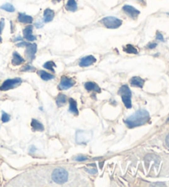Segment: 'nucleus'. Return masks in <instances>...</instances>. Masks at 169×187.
Returning a JSON list of instances; mask_svg holds the SVG:
<instances>
[{"instance_id":"f257e3e1","label":"nucleus","mask_w":169,"mask_h":187,"mask_svg":"<svg viewBox=\"0 0 169 187\" xmlns=\"http://www.w3.org/2000/svg\"><path fill=\"white\" fill-rule=\"evenodd\" d=\"M149 113L146 110L141 109V110L135 111L134 114H132L127 119H126L124 120V123L129 128H135V127L145 124L146 123L149 121Z\"/></svg>"},{"instance_id":"f03ea898","label":"nucleus","mask_w":169,"mask_h":187,"mask_svg":"<svg viewBox=\"0 0 169 187\" xmlns=\"http://www.w3.org/2000/svg\"><path fill=\"white\" fill-rule=\"evenodd\" d=\"M118 93L121 96V100L123 102L125 107L127 109H130L132 107V102H131V91H130V87L127 85H123L120 87Z\"/></svg>"},{"instance_id":"7ed1b4c3","label":"nucleus","mask_w":169,"mask_h":187,"mask_svg":"<svg viewBox=\"0 0 169 187\" xmlns=\"http://www.w3.org/2000/svg\"><path fill=\"white\" fill-rule=\"evenodd\" d=\"M52 180L58 184H64L67 182L69 174L66 170L63 168H57L52 172Z\"/></svg>"},{"instance_id":"20e7f679","label":"nucleus","mask_w":169,"mask_h":187,"mask_svg":"<svg viewBox=\"0 0 169 187\" xmlns=\"http://www.w3.org/2000/svg\"><path fill=\"white\" fill-rule=\"evenodd\" d=\"M100 22L102 25H104L106 28L109 29H116L119 28L122 25V21L119 18H115V17H106L102 18Z\"/></svg>"},{"instance_id":"39448f33","label":"nucleus","mask_w":169,"mask_h":187,"mask_svg":"<svg viewBox=\"0 0 169 187\" xmlns=\"http://www.w3.org/2000/svg\"><path fill=\"white\" fill-rule=\"evenodd\" d=\"M93 137V132L90 130H78L75 134L76 143L78 144H87Z\"/></svg>"},{"instance_id":"423d86ee","label":"nucleus","mask_w":169,"mask_h":187,"mask_svg":"<svg viewBox=\"0 0 169 187\" xmlns=\"http://www.w3.org/2000/svg\"><path fill=\"white\" fill-rule=\"evenodd\" d=\"M22 79L20 78H16L13 79H7L5 80L0 87V91H8V90L13 89L17 86H19L22 83Z\"/></svg>"},{"instance_id":"0eeeda50","label":"nucleus","mask_w":169,"mask_h":187,"mask_svg":"<svg viewBox=\"0 0 169 187\" xmlns=\"http://www.w3.org/2000/svg\"><path fill=\"white\" fill-rule=\"evenodd\" d=\"M26 50H25V55L27 58V59L30 61H32L35 59L36 54L37 51V44H30L29 43L26 46Z\"/></svg>"},{"instance_id":"6e6552de","label":"nucleus","mask_w":169,"mask_h":187,"mask_svg":"<svg viewBox=\"0 0 169 187\" xmlns=\"http://www.w3.org/2000/svg\"><path fill=\"white\" fill-rule=\"evenodd\" d=\"M75 84V81L73 79L68 78L66 76H62L60 83L59 84V90H67L73 87Z\"/></svg>"},{"instance_id":"1a4fd4ad","label":"nucleus","mask_w":169,"mask_h":187,"mask_svg":"<svg viewBox=\"0 0 169 187\" xmlns=\"http://www.w3.org/2000/svg\"><path fill=\"white\" fill-rule=\"evenodd\" d=\"M122 10L132 19H136L138 18V16L139 15V13H140L139 10H137L135 8H134L133 6H130V5H125V6H123Z\"/></svg>"},{"instance_id":"9d476101","label":"nucleus","mask_w":169,"mask_h":187,"mask_svg":"<svg viewBox=\"0 0 169 187\" xmlns=\"http://www.w3.org/2000/svg\"><path fill=\"white\" fill-rule=\"evenodd\" d=\"M33 31V26L31 25L26 26L23 30V36L24 38L27 40L28 41H34L37 40V37L32 34Z\"/></svg>"},{"instance_id":"9b49d317","label":"nucleus","mask_w":169,"mask_h":187,"mask_svg":"<svg viewBox=\"0 0 169 187\" xmlns=\"http://www.w3.org/2000/svg\"><path fill=\"white\" fill-rule=\"evenodd\" d=\"M97 59L93 55H88V56L83 57L79 61V66L80 67H87L90 66L92 64H93L94 63H96Z\"/></svg>"},{"instance_id":"f8f14e48","label":"nucleus","mask_w":169,"mask_h":187,"mask_svg":"<svg viewBox=\"0 0 169 187\" xmlns=\"http://www.w3.org/2000/svg\"><path fill=\"white\" fill-rule=\"evenodd\" d=\"M18 22H21V23H26V24H31V22H33V18L31 16L26 15L25 13H20L18 14Z\"/></svg>"},{"instance_id":"ddd939ff","label":"nucleus","mask_w":169,"mask_h":187,"mask_svg":"<svg viewBox=\"0 0 169 187\" xmlns=\"http://www.w3.org/2000/svg\"><path fill=\"white\" fill-rule=\"evenodd\" d=\"M54 12L50 8H46L44 11V19L43 22L48 23V22H51L54 19Z\"/></svg>"},{"instance_id":"4468645a","label":"nucleus","mask_w":169,"mask_h":187,"mask_svg":"<svg viewBox=\"0 0 169 187\" xmlns=\"http://www.w3.org/2000/svg\"><path fill=\"white\" fill-rule=\"evenodd\" d=\"M130 84L133 87H144V80L143 79H141L139 77H133L132 79H130Z\"/></svg>"},{"instance_id":"2eb2a0df","label":"nucleus","mask_w":169,"mask_h":187,"mask_svg":"<svg viewBox=\"0 0 169 187\" xmlns=\"http://www.w3.org/2000/svg\"><path fill=\"white\" fill-rule=\"evenodd\" d=\"M24 62H25V59L18 52H13L12 64H13V65H19L21 63H24Z\"/></svg>"},{"instance_id":"dca6fc26","label":"nucleus","mask_w":169,"mask_h":187,"mask_svg":"<svg viewBox=\"0 0 169 187\" xmlns=\"http://www.w3.org/2000/svg\"><path fill=\"white\" fill-rule=\"evenodd\" d=\"M31 126L33 131H43L45 129L43 124L37 120H35V119H32V120H31Z\"/></svg>"},{"instance_id":"f3484780","label":"nucleus","mask_w":169,"mask_h":187,"mask_svg":"<svg viewBox=\"0 0 169 187\" xmlns=\"http://www.w3.org/2000/svg\"><path fill=\"white\" fill-rule=\"evenodd\" d=\"M84 87L87 91H95L97 92H101V88L97 83L93 82H87L84 84Z\"/></svg>"},{"instance_id":"a211bd4d","label":"nucleus","mask_w":169,"mask_h":187,"mask_svg":"<svg viewBox=\"0 0 169 187\" xmlns=\"http://www.w3.org/2000/svg\"><path fill=\"white\" fill-rule=\"evenodd\" d=\"M70 109H69V111H70V113H73L74 115H78V107H77V102H76V101L74 100V98H70Z\"/></svg>"},{"instance_id":"6ab92c4d","label":"nucleus","mask_w":169,"mask_h":187,"mask_svg":"<svg viewBox=\"0 0 169 187\" xmlns=\"http://www.w3.org/2000/svg\"><path fill=\"white\" fill-rule=\"evenodd\" d=\"M65 8L67 11L70 12H76L78 10V5H77V2L76 0H68Z\"/></svg>"},{"instance_id":"aec40b11","label":"nucleus","mask_w":169,"mask_h":187,"mask_svg":"<svg viewBox=\"0 0 169 187\" xmlns=\"http://www.w3.org/2000/svg\"><path fill=\"white\" fill-rule=\"evenodd\" d=\"M38 74H39L40 77H41L42 80L49 81L54 79V75H52L51 74H49V73L46 72V71H43V70H40V71H38Z\"/></svg>"},{"instance_id":"412c9836","label":"nucleus","mask_w":169,"mask_h":187,"mask_svg":"<svg viewBox=\"0 0 169 187\" xmlns=\"http://www.w3.org/2000/svg\"><path fill=\"white\" fill-rule=\"evenodd\" d=\"M66 96H65V94L63 93H59L57 96L56 99V105L58 107H63L64 105L66 103Z\"/></svg>"},{"instance_id":"4be33fe9","label":"nucleus","mask_w":169,"mask_h":187,"mask_svg":"<svg viewBox=\"0 0 169 187\" xmlns=\"http://www.w3.org/2000/svg\"><path fill=\"white\" fill-rule=\"evenodd\" d=\"M123 50L125 52L128 53V54H138V50L134 46L130 45V44L123 47Z\"/></svg>"},{"instance_id":"5701e85b","label":"nucleus","mask_w":169,"mask_h":187,"mask_svg":"<svg viewBox=\"0 0 169 187\" xmlns=\"http://www.w3.org/2000/svg\"><path fill=\"white\" fill-rule=\"evenodd\" d=\"M43 67L45 68V69H46L50 70L51 72L54 73L55 72V71H54V68L56 67V64H55L54 62H53V61H47L46 63H44Z\"/></svg>"},{"instance_id":"b1692460","label":"nucleus","mask_w":169,"mask_h":187,"mask_svg":"<svg viewBox=\"0 0 169 187\" xmlns=\"http://www.w3.org/2000/svg\"><path fill=\"white\" fill-rule=\"evenodd\" d=\"M0 8L6 12H8V13H13V12L15 11V8L11 3H5V4L0 7Z\"/></svg>"},{"instance_id":"393cba45","label":"nucleus","mask_w":169,"mask_h":187,"mask_svg":"<svg viewBox=\"0 0 169 187\" xmlns=\"http://www.w3.org/2000/svg\"><path fill=\"white\" fill-rule=\"evenodd\" d=\"M21 71H22V72H35L36 68L31 66V64H26V65H24L23 67H22Z\"/></svg>"},{"instance_id":"a878e982","label":"nucleus","mask_w":169,"mask_h":187,"mask_svg":"<svg viewBox=\"0 0 169 187\" xmlns=\"http://www.w3.org/2000/svg\"><path fill=\"white\" fill-rule=\"evenodd\" d=\"M3 123H7L10 120V115L8 113L4 112V111H2V118H1Z\"/></svg>"},{"instance_id":"bb28decb","label":"nucleus","mask_w":169,"mask_h":187,"mask_svg":"<svg viewBox=\"0 0 169 187\" xmlns=\"http://www.w3.org/2000/svg\"><path fill=\"white\" fill-rule=\"evenodd\" d=\"M85 171L92 175L97 174V172H98V170L95 169V168H85Z\"/></svg>"},{"instance_id":"cd10ccee","label":"nucleus","mask_w":169,"mask_h":187,"mask_svg":"<svg viewBox=\"0 0 169 187\" xmlns=\"http://www.w3.org/2000/svg\"><path fill=\"white\" fill-rule=\"evenodd\" d=\"M74 160L78 162H84L87 161V157H84V156H78V157H76L75 158H74Z\"/></svg>"},{"instance_id":"c85d7f7f","label":"nucleus","mask_w":169,"mask_h":187,"mask_svg":"<svg viewBox=\"0 0 169 187\" xmlns=\"http://www.w3.org/2000/svg\"><path fill=\"white\" fill-rule=\"evenodd\" d=\"M5 26V22H4V19L2 18V19L0 20V34L3 32V30Z\"/></svg>"},{"instance_id":"c756f323","label":"nucleus","mask_w":169,"mask_h":187,"mask_svg":"<svg viewBox=\"0 0 169 187\" xmlns=\"http://www.w3.org/2000/svg\"><path fill=\"white\" fill-rule=\"evenodd\" d=\"M156 39L158 40V41H164V39H163V35L161 34L159 31H158L156 34Z\"/></svg>"},{"instance_id":"7c9ffc66","label":"nucleus","mask_w":169,"mask_h":187,"mask_svg":"<svg viewBox=\"0 0 169 187\" xmlns=\"http://www.w3.org/2000/svg\"><path fill=\"white\" fill-rule=\"evenodd\" d=\"M156 46H157L156 43H149L147 46V48L148 49H154V48H155Z\"/></svg>"},{"instance_id":"2f4dec72","label":"nucleus","mask_w":169,"mask_h":187,"mask_svg":"<svg viewBox=\"0 0 169 187\" xmlns=\"http://www.w3.org/2000/svg\"><path fill=\"white\" fill-rule=\"evenodd\" d=\"M29 43H27V42H21V43H18V45H17V46L18 47H23V46H26L27 45H28Z\"/></svg>"},{"instance_id":"473e14b6","label":"nucleus","mask_w":169,"mask_h":187,"mask_svg":"<svg viewBox=\"0 0 169 187\" xmlns=\"http://www.w3.org/2000/svg\"><path fill=\"white\" fill-rule=\"evenodd\" d=\"M36 26H37V27H39V28H41V27H42V26H43V25H42V23H41V22H37V23H36Z\"/></svg>"},{"instance_id":"72a5a7b5","label":"nucleus","mask_w":169,"mask_h":187,"mask_svg":"<svg viewBox=\"0 0 169 187\" xmlns=\"http://www.w3.org/2000/svg\"><path fill=\"white\" fill-rule=\"evenodd\" d=\"M166 144H167V146L169 148V134L167 135V138H166Z\"/></svg>"},{"instance_id":"f704fd0d","label":"nucleus","mask_w":169,"mask_h":187,"mask_svg":"<svg viewBox=\"0 0 169 187\" xmlns=\"http://www.w3.org/2000/svg\"><path fill=\"white\" fill-rule=\"evenodd\" d=\"M22 37L18 36V37H17V38H15V39L13 40V41H22Z\"/></svg>"},{"instance_id":"c9c22d12","label":"nucleus","mask_w":169,"mask_h":187,"mask_svg":"<svg viewBox=\"0 0 169 187\" xmlns=\"http://www.w3.org/2000/svg\"><path fill=\"white\" fill-rule=\"evenodd\" d=\"M53 1V3H59L61 1V0H52Z\"/></svg>"},{"instance_id":"e433bc0d","label":"nucleus","mask_w":169,"mask_h":187,"mask_svg":"<svg viewBox=\"0 0 169 187\" xmlns=\"http://www.w3.org/2000/svg\"><path fill=\"white\" fill-rule=\"evenodd\" d=\"M0 42H2V38H1V36H0Z\"/></svg>"},{"instance_id":"4c0bfd02","label":"nucleus","mask_w":169,"mask_h":187,"mask_svg":"<svg viewBox=\"0 0 169 187\" xmlns=\"http://www.w3.org/2000/svg\"><path fill=\"white\" fill-rule=\"evenodd\" d=\"M167 14H168V15H169V13H167Z\"/></svg>"}]
</instances>
